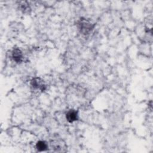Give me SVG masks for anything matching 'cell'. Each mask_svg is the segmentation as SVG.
Returning a JSON list of instances; mask_svg holds the SVG:
<instances>
[{
	"label": "cell",
	"instance_id": "1",
	"mask_svg": "<svg viewBox=\"0 0 153 153\" xmlns=\"http://www.w3.org/2000/svg\"><path fill=\"white\" fill-rule=\"evenodd\" d=\"M78 29L83 35L89 34L94 28V25L88 20L81 18L76 24Z\"/></svg>",
	"mask_w": 153,
	"mask_h": 153
},
{
	"label": "cell",
	"instance_id": "2",
	"mask_svg": "<svg viewBox=\"0 0 153 153\" xmlns=\"http://www.w3.org/2000/svg\"><path fill=\"white\" fill-rule=\"evenodd\" d=\"M50 146L53 151L63 152L66 151L67 146L65 141L58 137L53 138L50 141Z\"/></svg>",
	"mask_w": 153,
	"mask_h": 153
},
{
	"label": "cell",
	"instance_id": "3",
	"mask_svg": "<svg viewBox=\"0 0 153 153\" xmlns=\"http://www.w3.org/2000/svg\"><path fill=\"white\" fill-rule=\"evenodd\" d=\"M30 85L33 88L39 90L41 91H44L46 89V85L44 80L39 77L33 78L30 81Z\"/></svg>",
	"mask_w": 153,
	"mask_h": 153
},
{
	"label": "cell",
	"instance_id": "4",
	"mask_svg": "<svg viewBox=\"0 0 153 153\" xmlns=\"http://www.w3.org/2000/svg\"><path fill=\"white\" fill-rule=\"evenodd\" d=\"M12 58L16 63H20L23 60V53L20 49L15 48L12 51Z\"/></svg>",
	"mask_w": 153,
	"mask_h": 153
},
{
	"label": "cell",
	"instance_id": "5",
	"mask_svg": "<svg viewBox=\"0 0 153 153\" xmlns=\"http://www.w3.org/2000/svg\"><path fill=\"white\" fill-rule=\"evenodd\" d=\"M66 118L69 123H73L78 120V112L74 109H71L66 114Z\"/></svg>",
	"mask_w": 153,
	"mask_h": 153
},
{
	"label": "cell",
	"instance_id": "6",
	"mask_svg": "<svg viewBox=\"0 0 153 153\" xmlns=\"http://www.w3.org/2000/svg\"><path fill=\"white\" fill-rule=\"evenodd\" d=\"M36 148L38 151H44L48 149V145L45 141L39 140L36 143Z\"/></svg>",
	"mask_w": 153,
	"mask_h": 153
},
{
	"label": "cell",
	"instance_id": "7",
	"mask_svg": "<svg viewBox=\"0 0 153 153\" xmlns=\"http://www.w3.org/2000/svg\"><path fill=\"white\" fill-rule=\"evenodd\" d=\"M19 8L21 11H22L23 13L29 12V11L30 10L29 4L26 1H21L19 2Z\"/></svg>",
	"mask_w": 153,
	"mask_h": 153
}]
</instances>
